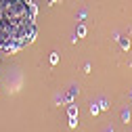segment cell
Listing matches in <instances>:
<instances>
[{
    "mask_svg": "<svg viewBox=\"0 0 132 132\" xmlns=\"http://www.w3.org/2000/svg\"><path fill=\"white\" fill-rule=\"evenodd\" d=\"M48 2H51V4H53V2H61V0H48Z\"/></svg>",
    "mask_w": 132,
    "mask_h": 132,
    "instance_id": "obj_11",
    "label": "cell"
},
{
    "mask_svg": "<svg viewBox=\"0 0 132 132\" xmlns=\"http://www.w3.org/2000/svg\"><path fill=\"white\" fill-rule=\"evenodd\" d=\"M67 118H78V105L69 103V107H67Z\"/></svg>",
    "mask_w": 132,
    "mask_h": 132,
    "instance_id": "obj_2",
    "label": "cell"
},
{
    "mask_svg": "<svg viewBox=\"0 0 132 132\" xmlns=\"http://www.w3.org/2000/svg\"><path fill=\"white\" fill-rule=\"evenodd\" d=\"M29 15H31V19H36V15H38V6L31 0H29Z\"/></svg>",
    "mask_w": 132,
    "mask_h": 132,
    "instance_id": "obj_5",
    "label": "cell"
},
{
    "mask_svg": "<svg viewBox=\"0 0 132 132\" xmlns=\"http://www.w3.org/2000/svg\"><path fill=\"white\" fill-rule=\"evenodd\" d=\"M118 42H120V46L124 48V51H128V48H130V40H128V38H124V36H118Z\"/></svg>",
    "mask_w": 132,
    "mask_h": 132,
    "instance_id": "obj_3",
    "label": "cell"
},
{
    "mask_svg": "<svg viewBox=\"0 0 132 132\" xmlns=\"http://www.w3.org/2000/svg\"><path fill=\"white\" fill-rule=\"evenodd\" d=\"M78 126V118H69V128H76Z\"/></svg>",
    "mask_w": 132,
    "mask_h": 132,
    "instance_id": "obj_10",
    "label": "cell"
},
{
    "mask_svg": "<svg viewBox=\"0 0 132 132\" xmlns=\"http://www.w3.org/2000/svg\"><path fill=\"white\" fill-rule=\"evenodd\" d=\"M51 63H53V65L59 63V53H51Z\"/></svg>",
    "mask_w": 132,
    "mask_h": 132,
    "instance_id": "obj_8",
    "label": "cell"
},
{
    "mask_svg": "<svg viewBox=\"0 0 132 132\" xmlns=\"http://www.w3.org/2000/svg\"><path fill=\"white\" fill-rule=\"evenodd\" d=\"M86 36V25H78L76 27V38H84Z\"/></svg>",
    "mask_w": 132,
    "mask_h": 132,
    "instance_id": "obj_4",
    "label": "cell"
},
{
    "mask_svg": "<svg viewBox=\"0 0 132 132\" xmlns=\"http://www.w3.org/2000/svg\"><path fill=\"white\" fill-rule=\"evenodd\" d=\"M76 94H78V86H71V88H69V92L65 94V96L61 98V101H65V103H73V98H76Z\"/></svg>",
    "mask_w": 132,
    "mask_h": 132,
    "instance_id": "obj_1",
    "label": "cell"
},
{
    "mask_svg": "<svg viewBox=\"0 0 132 132\" xmlns=\"http://www.w3.org/2000/svg\"><path fill=\"white\" fill-rule=\"evenodd\" d=\"M122 120H124L126 124L130 122V111H128V109H124V111H122Z\"/></svg>",
    "mask_w": 132,
    "mask_h": 132,
    "instance_id": "obj_7",
    "label": "cell"
},
{
    "mask_svg": "<svg viewBox=\"0 0 132 132\" xmlns=\"http://www.w3.org/2000/svg\"><path fill=\"white\" fill-rule=\"evenodd\" d=\"M98 105H101V109H103V111H107V109H109V103L105 101V98H101V103H98Z\"/></svg>",
    "mask_w": 132,
    "mask_h": 132,
    "instance_id": "obj_9",
    "label": "cell"
},
{
    "mask_svg": "<svg viewBox=\"0 0 132 132\" xmlns=\"http://www.w3.org/2000/svg\"><path fill=\"white\" fill-rule=\"evenodd\" d=\"M105 132H113V130H105Z\"/></svg>",
    "mask_w": 132,
    "mask_h": 132,
    "instance_id": "obj_12",
    "label": "cell"
},
{
    "mask_svg": "<svg viewBox=\"0 0 132 132\" xmlns=\"http://www.w3.org/2000/svg\"><path fill=\"white\" fill-rule=\"evenodd\" d=\"M98 111H101V105H98V103H92V105H90V113H92V115H96Z\"/></svg>",
    "mask_w": 132,
    "mask_h": 132,
    "instance_id": "obj_6",
    "label": "cell"
}]
</instances>
